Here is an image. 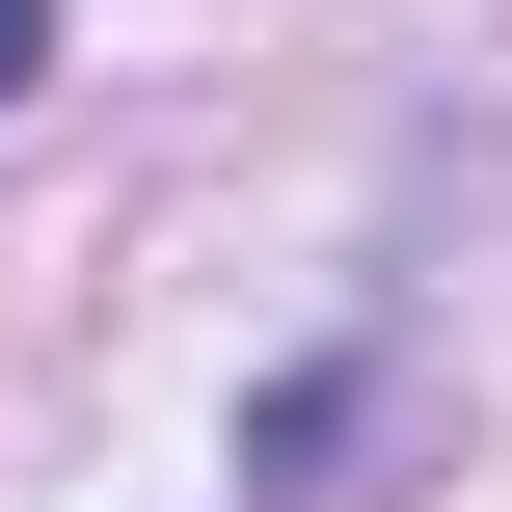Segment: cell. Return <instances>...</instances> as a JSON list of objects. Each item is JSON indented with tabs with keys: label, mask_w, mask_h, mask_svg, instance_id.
<instances>
[{
	"label": "cell",
	"mask_w": 512,
	"mask_h": 512,
	"mask_svg": "<svg viewBox=\"0 0 512 512\" xmlns=\"http://www.w3.org/2000/svg\"><path fill=\"white\" fill-rule=\"evenodd\" d=\"M27 54H54V0H0V81H27Z\"/></svg>",
	"instance_id": "cell-1"
}]
</instances>
